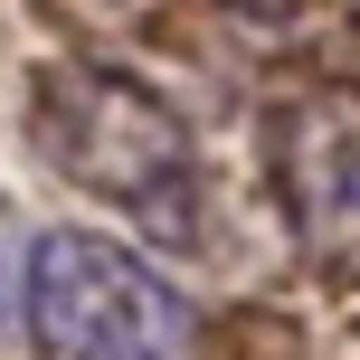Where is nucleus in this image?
Listing matches in <instances>:
<instances>
[{"label": "nucleus", "mask_w": 360, "mask_h": 360, "mask_svg": "<svg viewBox=\"0 0 360 360\" xmlns=\"http://www.w3.org/2000/svg\"><path fill=\"white\" fill-rule=\"evenodd\" d=\"M266 180L313 275L360 294V95L304 86L266 114Z\"/></svg>", "instance_id": "nucleus-3"}, {"label": "nucleus", "mask_w": 360, "mask_h": 360, "mask_svg": "<svg viewBox=\"0 0 360 360\" xmlns=\"http://www.w3.org/2000/svg\"><path fill=\"white\" fill-rule=\"evenodd\" d=\"M19 342H29V360H199L209 323L162 256H143L114 228L57 218L29 247Z\"/></svg>", "instance_id": "nucleus-2"}, {"label": "nucleus", "mask_w": 360, "mask_h": 360, "mask_svg": "<svg viewBox=\"0 0 360 360\" xmlns=\"http://www.w3.org/2000/svg\"><path fill=\"white\" fill-rule=\"evenodd\" d=\"M29 143L67 190L105 199L114 218H143L171 247L209 237V162L143 76L95 57H48L29 76Z\"/></svg>", "instance_id": "nucleus-1"}, {"label": "nucleus", "mask_w": 360, "mask_h": 360, "mask_svg": "<svg viewBox=\"0 0 360 360\" xmlns=\"http://www.w3.org/2000/svg\"><path fill=\"white\" fill-rule=\"evenodd\" d=\"M29 247H38V237L19 228V218H10V199H0V323H10V313H19V294H29Z\"/></svg>", "instance_id": "nucleus-4"}]
</instances>
